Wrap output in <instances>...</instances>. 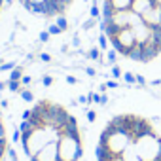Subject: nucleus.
<instances>
[{"mask_svg": "<svg viewBox=\"0 0 161 161\" xmlns=\"http://www.w3.org/2000/svg\"><path fill=\"white\" fill-rule=\"evenodd\" d=\"M121 155V159L123 161H140V157H138V153H136V150H135V146H133V142L119 153Z\"/></svg>", "mask_w": 161, "mask_h": 161, "instance_id": "nucleus-13", "label": "nucleus"}, {"mask_svg": "<svg viewBox=\"0 0 161 161\" xmlns=\"http://www.w3.org/2000/svg\"><path fill=\"white\" fill-rule=\"evenodd\" d=\"M136 84H138V86H148L146 78H144V76H140V74H136Z\"/></svg>", "mask_w": 161, "mask_h": 161, "instance_id": "nucleus-41", "label": "nucleus"}, {"mask_svg": "<svg viewBox=\"0 0 161 161\" xmlns=\"http://www.w3.org/2000/svg\"><path fill=\"white\" fill-rule=\"evenodd\" d=\"M129 21H131V10H121V12H116L112 15V19L106 21V23H114L118 29H127Z\"/></svg>", "mask_w": 161, "mask_h": 161, "instance_id": "nucleus-11", "label": "nucleus"}, {"mask_svg": "<svg viewBox=\"0 0 161 161\" xmlns=\"http://www.w3.org/2000/svg\"><path fill=\"white\" fill-rule=\"evenodd\" d=\"M123 82L125 84H129V86H135L136 84V74H133V72H123Z\"/></svg>", "mask_w": 161, "mask_h": 161, "instance_id": "nucleus-24", "label": "nucleus"}, {"mask_svg": "<svg viewBox=\"0 0 161 161\" xmlns=\"http://www.w3.org/2000/svg\"><path fill=\"white\" fill-rule=\"evenodd\" d=\"M15 66H17V63H14V61H10V63H2V64H0V72H12Z\"/></svg>", "mask_w": 161, "mask_h": 161, "instance_id": "nucleus-29", "label": "nucleus"}, {"mask_svg": "<svg viewBox=\"0 0 161 161\" xmlns=\"http://www.w3.org/2000/svg\"><path fill=\"white\" fill-rule=\"evenodd\" d=\"M19 97H21L25 103H34V93H32L31 89H27V87H23V89L19 91Z\"/></svg>", "mask_w": 161, "mask_h": 161, "instance_id": "nucleus-21", "label": "nucleus"}, {"mask_svg": "<svg viewBox=\"0 0 161 161\" xmlns=\"http://www.w3.org/2000/svg\"><path fill=\"white\" fill-rule=\"evenodd\" d=\"M8 136L6 138H0V161L4 159V155H6V152H8Z\"/></svg>", "mask_w": 161, "mask_h": 161, "instance_id": "nucleus-26", "label": "nucleus"}, {"mask_svg": "<svg viewBox=\"0 0 161 161\" xmlns=\"http://www.w3.org/2000/svg\"><path fill=\"white\" fill-rule=\"evenodd\" d=\"M138 46V44H136ZM140 47V51H142V63H150V61H153L155 57H159V53H161V44H157L155 40H148L144 46H138Z\"/></svg>", "mask_w": 161, "mask_h": 161, "instance_id": "nucleus-7", "label": "nucleus"}, {"mask_svg": "<svg viewBox=\"0 0 161 161\" xmlns=\"http://www.w3.org/2000/svg\"><path fill=\"white\" fill-rule=\"evenodd\" d=\"M86 74H87V76H91V78H95V76H97V70H95V68H91V66H87V68H86Z\"/></svg>", "mask_w": 161, "mask_h": 161, "instance_id": "nucleus-44", "label": "nucleus"}, {"mask_svg": "<svg viewBox=\"0 0 161 161\" xmlns=\"http://www.w3.org/2000/svg\"><path fill=\"white\" fill-rule=\"evenodd\" d=\"M84 2H87V0H84Z\"/></svg>", "mask_w": 161, "mask_h": 161, "instance_id": "nucleus-54", "label": "nucleus"}, {"mask_svg": "<svg viewBox=\"0 0 161 161\" xmlns=\"http://www.w3.org/2000/svg\"><path fill=\"white\" fill-rule=\"evenodd\" d=\"M155 4H159V0H133L131 12H135V14H138V15H144V14L150 12Z\"/></svg>", "mask_w": 161, "mask_h": 161, "instance_id": "nucleus-10", "label": "nucleus"}, {"mask_svg": "<svg viewBox=\"0 0 161 161\" xmlns=\"http://www.w3.org/2000/svg\"><path fill=\"white\" fill-rule=\"evenodd\" d=\"M12 138H14V142H21V131H19V129H15Z\"/></svg>", "mask_w": 161, "mask_h": 161, "instance_id": "nucleus-43", "label": "nucleus"}, {"mask_svg": "<svg viewBox=\"0 0 161 161\" xmlns=\"http://www.w3.org/2000/svg\"><path fill=\"white\" fill-rule=\"evenodd\" d=\"M127 59L136 61V63H142V51H140V47H138V46H135V47L131 49V53H129V57H127Z\"/></svg>", "mask_w": 161, "mask_h": 161, "instance_id": "nucleus-20", "label": "nucleus"}, {"mask_svg": "<svg viewBox=\"0 0 161 161\" xmlns=\"http://www.w3.org/2000/svg\"><path fill=\"white\" fill-rule=\"evenodd\" d=\"M142 21H144L146 25H150L152 29L161 27V2H159V4H155L150 12H146V14L142 15Z\"/></svg>", "mask_w": 161, "mask_h": 161, "instance_id": "nucleus-9", "label": "nucleus"}, {"mask_svg": "<svg viewBox=\"0 0 161 161\" xmlns=\"http://www.w3.org/2000/svg\"><path fill=\"white\" fill-rule=\"evenodd\" d=\"M112 76H114V80H121L123 78V72H121V68L118 64H112Z\"/></svg>", "mask_w": 161, "mask_h": 161, "instance_id": "nucleus-32", "label": "nucleus"}, {"mask_svg": "<svg viewBox=\"0 0 161 161\" xmlns=\"http://www.w3.org/2000/svg\"><path fill=\"white\" fill-rule=\"evenodd\" d=\"M12 4H14V0H6V6H8V8H10Z\"/></svg>", "mask_w": 161, "mask_h": 161, "instance_id": "nucleus-50", "label": "nucleus"}, {"mask_svg": "<svg viewBox=\"0 0 161 161\" xmlns=\"http://www.w3.org/2000/svg\"><path fill=\"white\" fill-rule=\"evenodd\" d=\"M6 87H8V86H6V82H0V91H4Z\"/></svg>", "mask_w": 161, "mask_h": 161, "instance_id": "nucleus-49", "label": "nucleus"}, {"mask_svg": "<svg viewBox=\"0 0 161 161\" xmlns=\"http://www.w3.org/2000/svg\"><path fill=\"white\" fill-rule=\"evenodd\" d=\"M86 57L91 59V61H99V63H103V57H101V49H99V47H91V49L87 51Z\"/></svg>", "mask_w": 161, "mask_h": 161, "instance_id": "nucleus-19", "label": "nucleus"}, {"mask_svg": "<svg viewBox=\"0 0 161 161\" xmlns=\"http://www.w3.org/2000/svg\"><path fill=\"white\" fill-rule=\"evenodd\" d=\"M25 76V72H23V66L21 64H17L12 72H10V76H8V80H15V82H21V78Z\"/></svg>", "mask_w": 161, "mask_h": 161, "instance_id": "nucleus-16", "label": "nucleus"}, {"mask_svg": "<svg viewBox=\"0 0 161 161\" xmlns=\"http://www.w3.org/2000/svg\"><path fill=\"white\" fill-rule=\"evenodd\" d=\"M0 112H2V104H0Z\"/></svg>", "mask_w": 161, "mask_h": 161, "instance_id": "nucleus-52", "label": "nucleus"}, {"mask_svg": "<svg viewBox=\"0 0 161 161\" xmlns=\"http://www.w3.org/2000/svg\"><path fill=\"white\" fill-rule=\"evenodd\" d=\"M89 15L95 17V19H101V12H99V6H97V0H93V4L89 8Z\"/></svg>", "mask_w": 161, "mask_h": 161, "instance_id": "nucleus-27", "label": "nucleus"}, {"mask_svg": "<svg viewBox=\"0 0 161 161\" xmlns=\"http://www.w3.org/2000/svg\"><path fill=\"white\" fill-rule=\"evenodd\" d=\"M133 146L140 161H161V138L153 129L133 138Z\"/></svg>", "mask_w": 161, "mask_h": 161, "instance_id": "nucleus-2", "label": "nucleus"}, {"mask_svg": "<svg viewBox=\"0 0 161 161\" xmlns=\"http://www.w3.org/2000/svg\"><path fill=\"white\" fill-rule=\"evenodd\" d=\"M53 82H55V80H53V76H49V74H46V76L42 78V84H44L46 87H51V86H53Z\"/></svg>", "mask_w": 161, "mask_h": 161, "instance_id": "nucleus-34", "label": "nucleus"}, {"mask_svg": "<svg viewBox=\"0 0 161 161\" xmlns=\"http://www.w3.org/2000/svg\"><path fill=\"white\" fill-rule=\"evenodd\" d=\"M59 161H80L84 155V142L82 135L80 136H70L61 133L59 140Z\"/></svg>", "mask_w": 161, "mask_h": 161, "instance_id": "nucleus-4", "label": "nucleus"}, {"mask_svg": "<svg viewBox=\"0 0 161 161\" xmlns=\"http://www.w3.org/2000/svg\"><path fill=\"white\" fill-rule=\"evenodd\" d=\"M47 32H49L51 36H57V34H63V31H61V29H59V27L55 25V21L47 25Z\"/></svg>", "mask_w": 161, "mask_h": 161, "instance_id": "nucleus-30", "label": "nucleus"}, {"mask_svg": "<svg viewBox=\"0 0 161 161\" xmlns=\"http://www.w3.org/2000/svg\"><path fill=\"white\" fill-rule=\"evenodd\" d=\"M0 104H2V108H8V106H10V103H8L6 99H4V101H0Z\"/></svg>", "mask_w": 161, "mask_h": 161, "instance_id": "nucleus-47", "label": "nucleus"}, {"mask_svg": "<svg viewBox=\"0 0 161 161\" xmlns=\"http://www.w3.org/2000/svg\"><path fill=\"white\" fill-rule=\"evenodd\" d=\"M0 138H6V127L2 121V112H0Z\"/></svg>", "mask_w": 161, "mask_h": 161, "instance_id": "nucleus-37", "label": "nucleus"}, {"mask_svg": "<svg viewBox=\"0 0 161 161\" xmlns=\"http://www.w3.org/2000/svg\"><path fill=\"white\" fill-rule=\"evenodd\" d=\"M21 119H31V110H25L23 116H21Z\"/></svg>", "mask_w": 161, "mask_h": 161, "instance_id": "nucleus-45", "label": "nucleus"}, {"mask_svg": "<svg viewBox=\"0 0 161 161\" xmlns=\"http://www.w3.org/2000/svg\"><path fill=\"white\" fill-rule=\"evenodd\" d=\"M95 25H99V19H95V17H89L87 21H84L82 29H84V31H91V29H95Z\"/></svg>", "mask_w": 161, "mask_h": 161, "instance_id": "nucleus-25", "label": "nucleus"}, {"mask_svg": "<svg viewBox=\"0 0 161 161\" xmlns=\"http://www.w3.org/2000/svg\"><path fill=\"white\" fill-rule=\"evenodd\" d=\"M110 40V46L123 57H129L131 49L136 46V38H135V32L131 27L127 29H119V32L114 36V38H108Z\"/></svg>", "mask_w": 161, "mask_h": 161, "instance_id": "nucleus-5", "label": "nucleus"}, {"mask_svg": "<svg viewBox=\"0 0 161 161\" xmlns=\"http://www.w3.org/2000/svg\"><path fill=\"white\" fill-rule=\"evenodd\" d=\"M46 2H47V0H27V2L23 4V8L29 12L32 6H46Z\"/></svg>", "mask_w": 161, "mask_h": 161, "instance_id": "nucleus-23", "label": "nucleus"}, {"mask_svg": "<svg viewBox=\"0 0 161 161\" xmlns=\"http://www.w3.org/2000/svg\"><path fill=\"white\" fill-rule=\"evenodd\" d=\"M6 155L10 157V161H17V152H15V148H14V146H8Z\"/></svg>", "mask_w": 161, "mask_h": 161, "instance_id": "nucleus-33", "label": "nucleus"}, {"mask_svg": "<svg viewBox=\"0 0 161 161\" xmlns=\"http://www.w3.org/2000/svg\"><path fill=\"white\" fill-rule=\"evenodd\" d=\"M133 142V138H131V135L129 133H125L123 129H119V127H116L114 123H106V127L103 129V133H101V136H99V146H106L110 152H114L116 155H119L129 144Z\"/></svg>", "mask_w": 161, "mask_h": 161, "instance_id": "nucleus-3", "label": "nucleus"}, {"mask_svg": "<svg viewBox=\"0 0 161 161\" xmlns=\"http://www.w3.org/2000/svg\"><path fill=\"white\" fill-rule=\"evenodd\" d=\"M31 82H32V78H31V76H27V74H25V76L21 78V84H23V87H27V86H31Z\"/></svg>", "mask_w": 161, "mask_h": 161, "instance_id": "nucleus-40", "label": "nucleus"}, {"mask_svg": "<svg viewBox=\"0 0 161 161\" xmlns=\"http://www.w3.org/2000/svg\"><path fill=\"white\" fill-rule=\"evenodd\" d=\"M108 46H110L108 36H106L104 32H101V34H99V47H101V49H104V51H108Z\"/></svg>", "mask_w": 161, "mask_h": 161, "instance_id": "nucleus-22", "label": "nucleus"}, {"mask_svg": "<svg viewBox=\"0 0 161 161\" xmlns=\"http://www.w3.org/2000/svg\"><path fill=\"white\" fill-rule=\"evenodd\" d=\"M61 131L53 125H42V127H34L29 133H21V146L25 155L31 159L34 153H38L44 146H47L53 140H59Z\"/></svg>", "mask_w": 161, "mask_h": 161, "instance_id": "nucleus-1", "label": "nucleus"}, {"mask_svg": "<svg viewBox=\"0 0 161 161\" xmlns=\"http://www.w3.org/2000/svg\"><path fill=\"white\" fill-rule=\"evenodd\" d=\"M95 155H97V161H112V159L116 157V153H114V152H110L106 146H97Z\"/></svg>", "mask_w": 161, "mask_h": 161, "instance_id": "nucleus-12", "label": "nucleus"}, {"mask_svg": "<svg viewBox=\"0 0 161 161\" xmlns=\"http://www.w3.org/2000/svg\"><path fill=\"white\" fill-rule=\"evenodd\" d=\"M55 25H57L63 32H66L68 27H70V25H68V19H66L64 15H57V17H55Z\"/></svg>", "mask_w": 161, "mask_h": 161, "instance_id": "nucleus-18", "label": "nucleus"}, {"mask_svg": "<svg viewBox=\"0 0 161 161\" xmlns=\"http://www.w3.org/2000/svg\"><path fill=\"white\" fill-rule=\"evenodd\" d=\"M38 59H40L42 63H51V61H53V59H51V55H49V53H46V51L38 53Z\"/></svg>", "mask_w": 161, "mask_h": 161, "instance_id": "nucleus-35", "label": "nucleus"}, {"mask_svg": "<svg viewBox=\"0 0 161 161\" xmlns=\"http://www.w3.org/2000/svg\"><path fill=\"white\" fill-rule=\"evenodd\" d=\"M49 38H51V34H49L47 31H42V32L38 34V42H40V44H47Z\"/></svg>", "mask_w": 161, "mask_h": 161, "instance_id": "nucleus-31", "label": "nucleus"}, {"mask_svg": "<svg viewBox=\"0 0 161 161\" xmlns=\"http://www.w3.org/2000/svg\"><path fill=\"white\" fill-rule=\"evenodd\" d=\"M89 97H91L93 103H97L101 106H106L108 104V95H104V93H89Z\"/></svg>", "mask_w": 161, "mask_h": 161, "instance_id": "nucleus-15", "label": "nucleus"}, {"mask_svg": "<svg viewBox=\"0 0 161 161\" xmlns=\"http://www.w3.org/2000/svg\"><path fill=\"white\" fill-rule=\"evenodd\" d=\"M95 119H97V112H95V110H87V121L93 123Z\"/></svg>", "mask_w": 161, "mask_h": 161, "instance_id": "nucleus-38", "label": "nucleus"}, {"mask_svg": "<svg viewBox=\"0 0 161 161\" xmlns=\"http://www.w3.org/2000/svg\"><path fill=\"white\" fill-rule=\"evenodd\" d=\"M0 64H2V59H0Z\"/></svg>", "mask_w": 161, "mask_h": 161, "instance_id": "nucleus-53", "label": "nucleus"}, {"mask_svg": "<svg viewBox=\"0 0 161 161\" xmlns=\"http://www.w3.org/2000/svg\"><path fill=\"white\" fill-rule=\"evenodd\" d=\"M6 86H8V91H12V93H19L23 89V84L15 82V80H6Z\"/></svg>", "mask_w": 161, "mask_h": 161, "instance_id": "nucleus-17", "label": "nucleus"}, {"mask_svg": "<svg viewBox=\"0 0 161 161\" xmlns=\"http://www.w3.org/2000/svg\"><path fill=\"white\" fill-rule=\"evenodd\" d=\"M157 82H159V86H161V78H159V80H157Z\"/></svg>", "mask_w": 161, "mask_h": 161, "instance_id": "nucleus-51", "label": "nucleus"}, {"mask_svg": "<svg viewBox=\"0 0 161 161\" xmlns=\"http://www.w3.org/2000/svg\"><path fill=\"white\" fill-rule=\"evenodd\" d=\"M118 55H119V53H118L116 49H108V51H106V59H108V63H110V64H116Z\"/></svg>", "mask_w": 161, "mask_h": 161, "instance_id": "nucleus-28", "label": "nucleus"}, {"mask_svg": "<svg viewBox=\"0 0 161 161\" xmlns=\"http://www.w3.org/2000/svg\"><path fill=\"white\" fill-rule=\"evenodd\" d=\"M106 89H108V87H106V84H103V86L99 87V91H101V93H106Z\"/></svg>", "mask_w": 161, "mask_h": 161, "instance_id": "nucleus-48", "label": "nucleus"}, {"mask_svg": "<svg viewBox=\"0 0 161 161\" xmlns=\"http://www.w3.org/2000/svg\"><path fill=\"white\" fill-rule=\"evenodd\" d=\"M78 103H80V104H89V103H93V101H91L89 95H80V97H78Z\"/></svg>", "mask_w": 161, "mask_h": 161, "instance_id": "nucleus-36", "label": "nucleus"}, {"mask_svg": "<svg viewBox=\"0 0 161 161\" xmlns=\"http://www.w3.org/2000/svg\"><path fill=\"white\" fill-rule=\"evenodd\" d=\"M104 2L110 4L116 12H121V10H131L133 0H104Z\"/></svg>", "mask_w": 161, "mask_h": 161, "instance_id": "nucleus-14", "label": "nucleus"}, {"mask_svg": "<svg viewBox=\"0 0 161 161\" xmlns=\"http://www.w3.org/2000/svg\"><path fill=\"white\" fill-rule=\"evenodd\" d=\"M72 46H76V47L80 46V38H78V36H74V40H72Z\"/></svg>", "mask_w": 161, "mask_h": 161, "instance_id": "nucleus-46", "label": "nucleus"}, {"mask_svg": "<svg viewBox=\"0 0 161 161\" xmlns=\"http://www.w3.org/2000/svg\"><path fill=\"white\" fill-rule=\"evenodd\" d=\"M106 87H108V89H118L119 84L116 82V80H108V82H106Z\"/></svg>", "mask_w": 161, "mask_h": 161, "instance_id": "nucleus-39", "label": "nucleus"}, {"mask_svg": "<svg viewBox=\"0 0 161 161\" xmlns=\"http://www.w3.org/2000/svg\"><path fill=\"white\" fill-rule=\"evenodd\" d=\"M131 29H133V32H135V38H136V44H138V46H144V44L152 38V27L146 25L144 21L136 23V25L131 27Z\"/></svg>", "mask_w": 161, "mask_h": 161, "instance_id": "nucleus-8", "label": "nucleus"}, {"mask_svg": "<svg viewBox=\"0 0 161 161\" xmlns=\"http://www.w3.org/2000/svg\"><path fill=\"white\" fill-rule=\"evenodd\" d=\"M66 84L76 86V84H78V78H76V76H66Z\"/></svg>", "mask_w": 161, "mask_h": 161, "instance_id": "nucleus-42", "label": "nucleus"}, {"mask_svg": "<svg viewBox=\"0 0 161 161\" xmlns=\"http://www.w3.org/2000/svg\"><path fill=\"white\" fill-rule=\"evenodd\" d=\"M29 161H59V144H57V140H53L47 146H44Z\"/></svg>", "mask_w": 161, "mask_h": 161, "instance_id": "nucleus-6", "label": "nucleus"}]
</instances>
